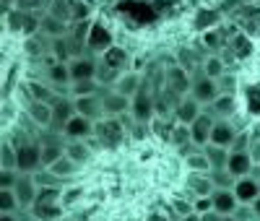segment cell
I'll use <instances>...</instances> for the list:
<instances>
[{"instance_id": "obj_1", "label": "cell", "mask_w": 260, "mask_h": 221, "mask_svg": "<svg viewBox=\"0 0 260 221\" xmlns=\"http://www.w3.org/2000/svg\"><path fill=\"white\" fill-rule=\"evenodd\" d=\"M190 97H192L195 102H198V104H203V107H211L216 99L221 97V86H219V81H213V78H208V76L198 73V76H192Z\"/></svg>"}, {"instance_id": "obj_2", "label": "cell", "mask_w": 260, "mask_h": 221, "mask_svg": "<svg viewBox=\"0 0 260 221\" xmlns=\"http://www.w3.org/2000/svg\"><path fill=\"white\" fill-rule=\"evenodd\" d=\"M164 83H167V91L172 97L182 99V97L190 94V88H192V76L185 68H180V65H172V68L164 73Z\"/></svg>"}, {"instance_id": "obj_3", "label": "cell", "mask_w": 260, "mask_h": 221, "mask_svg": "<svg viewBox=\"0 0 260 221\" xmlns=\"http://www.w3.org/2000/svg\"><path fill=\"white\" fill-rule=\"evenodd\" d=\"M136 122H151L156 117V94H151L148 88L143 86L141 91L133 97V107H130Z\"/></svg>"}, {"instance_id": "obj_4", "label": "cell", "mask_w": 260, "mask_h": 221, "mask_svg": "<svg viewBox=\"0 0 260 221\" xmlns=\"http://www.w3.org/2000/svg\"><path fill=\"white\" fill-rule=\"evenodd\" d=\"M21 174H37L45 169L42 164V146L37 143H26V146H18V167Z\"/></svg>"}, {"instance_id": "obj_5", "label": "cell", "mask_w": 260, "mask_h": 221, "mask_svg": "<svg viewBox=\"0 0 260 221\" xmlns=\"http://www.w3.org/2000/svg\"><path fill=\"white\" fill-rule=\"evenodd\" d=\"M71 68V78L73 83H81V81H96V73H99V62L91 57V55H81V57H73L68 62Z\"/></svg>"}, {"instance_id": "obj_6", "label": "cell", "mask_w": 260, "mask_h": 221, "mask_svg": "<svg viewBox=\"0 0 260 221\" xmlns=\"http://www.w3.org/2000/svg\"><path fill=\"white\" fill-rule=\"evenodd\" d=\"M16 198H18V203L24 206V208H31L37 203V198H39V185L34 180V174H21L18 177V182L13 187Z\"/></svg>"}, {"instance_id": "obj_7", "label": "cell", "mask_w": 260, "mask_h": 221, "mask_svg": "<svg viewBox=\"0 0 260 221\" xmlns=\"http://www.w3.org/2000/svg\"><path fill=\"white\" fill-rule=\"evenodd\" d=\"M76 112H78L81 117H89L91 122L104 120V102H102V94L76 97Z\"/></svg>"}, {"instance_id": "obj_8", "label": "cell", "mask_w": 260, "mask_h": 221, "mask_svg": "<svg viewBox=\"0 0 260 221\" xmlns=\"http://www.w3.org/2000/svg\"><path fill=\"white\" fill-rule=\"evenodd\" d=\"M110 47H112V34L107 31L102 24L89 26V34H86V50L96 52V55H104Z\"/></svg>"}, {"instance_id": "obj_9", "label": "cell", "mask_w": 260, "mask_h": 221, "mask_svg": "<svg viewBox=\"0 0 260 221\" xmlns=\"http://www.w3.org/2000/svg\"><path fill=\"white\" fill-rule=\"evenodd\" d=\"M203 115V104H198V102H195L190 94L187 97H182L177 104H175V117H177V122L180 125H192L195 120H198Z\"/></svg>"}, {"instance_id": "obj_10", "label": "cell", "mask_w": 260, "mask_h": 221, "mask_svg": "<svg viewBox=\"0 0 260 221\" xmlns=\"http://www.w3.org/2000/svg\"><path fill=\"white\" fill-rule=\"evenodd\" d=\"M102 102H104V115L107 117H120V115H125L130 107H133V99L130 97H125V94H120V91H107V94H102Z\"/></svg>"}, {"instance_id": "obj_11", "label": "cell", "mask_w": 260, "mask_h": 221, "mask_svg": "<svg viewBox=\"0 0 260 221\" xmlns=\"http://www.w3.org/2000/svg\"><path fill=\"white\" fill-rule=\"evenodd\" d=\"M213 115L203 112L198 120H195L190 125V136H192V146H198V148H206L211 143V130H213Z\"/></svg>"}, {"instance_id": "obj_12", "label": "cell", "mask_w": 260, "mask_h": 221, "mask_svg": "<svg viewBox=\"0 0 260 221\" xmlns=\"http://www.w3.org/2000/svg\"><path fill=\"white\" fill-rule=\"evenodd\" d=\"M94 133L102 138V143H107V146H117V143L122 141V125H120L117 117H104V120H99L96 128H94Z\"/></svg>"}, {"instance_id": "obj_13", "label": "cell", "mask_w": 260, "mask_h": 221, "mask_svg": "<svg viewBox=\"0 0 260 221\" xmlns=\"http://www.w3.org/2000/svg\"><path fill=\"white\" fill-rule=\"evenodd\" d=\"M185 187H187L195 198H211V195L216 193V185H213V180H211V172H208V174H206V172H190Z\"/></svg>"}, {"instance_id": "obj_14", "label": "cell", "mask_w": 260, "mask_h": 221, "mask_svg": "<svg viewBox=\"0 0 260 221\" xmlns=\"http://www.w3.org/2000/svg\"><path fill=\"white\" fill-rule=\"evenodd\" d=\"M76 99H65L60 97L55 104H52V128L57 130H65V125L71 122V117H76Z\"/></svg>"}, {"instance_id": "obj_15", "label": "cell", "mask_w": 260, "mask_h": 221, "mask_svg": "<svg viewBox=\"0 0 260 221\" xmlns=\"http://www.w3.org/2000/svg\"><path fill=\"white\" fill-rule=\"evenodd\" d=\"M237 133H240V130H234V125H232L229 120H216V122H213V130H211V143H208V146L232 148Z\"/></svg>"}, {"instance_id": "obj_16", "label": "cell", "mask_w": 260, "mask_h": 221, "mask_svg": "<svg viewBox=\"0 0 260 221\" xmlns=\"http://www.w3.org/2000/svg\"><path fill=\"white\" fill-rule=\"evenodd\" d=\"M252 169V153L250 151H232L229 153V164H226V172L232 177H237V180H242V177H247Z\"/></svg>"}, {"instance_id": "obj_17", "label": "cell", "mask_w": 260, "mask_h": 221, "mask_svg": "<svg viewBox=\"0 0 260 221\" xmlns=\"http://www.w3.org/2000/svg\"><path fill=\"white\" fill-rule=\"evenodd\" d=\"M213 211L216 213H221V216H234L237 211H240V201H237V195L234 190H216L213 195Z\"/></svg>"}, {"instance_id": "obj_18", "label": "cell", "mask_w": 260, "mask_h": 221, "mask_svg": "<svg viewBox=\"0 0 260 221\" xmlns=\"http://www.w3.org/2000/svg\"><path fill=\"white\" fill-rule=\"evenodd\" d=\"M94 128H96V122H91L89 117L76 115V117H71V122L65 125L62 133H65V138H71V141H83L94 133Z\"/></svg>"}, {"instance_id": "obj_19", "label": "cell", "mask_w": 260, "mask_h": 221, "mask_svg": "<svg viewBox=\"0 0 260 221\" xmlns=\"http://www.w3.org/2000/svg\"><path fill=\"white\" fill-rule=\"evenodd\" d=\"M234 195H237V201H240L242 206H252L257 198H260V185H257V180H252V177H242V180H237Z\"/></svg>"}, {"instance_id": "obj_20", "label": "cell", "mask_w": 260, "mask_h": 221, "mask_svg": "<svg viewBox=\"0 0 260 221\" xmlns=\"http://www.w3.org/2000/svg\"><path fill=\"white\" fill-rule=\"evenodd\" d=\"M127 60H130V55H127L125 47H120V44H112V47L102 55V65H104V68H112L117 73L127 65Z\"/></svg>"}, {"instance_id": "obj_21", "label": "cell", "mask_w": 260, "mask_h": 221, "mask_svg": "<svg viewBox=\"0 0 260 221\" xmlns=\"http://www.w3.org/2000/svg\"><path fill=\"white\" fill-rule=\"evenodd\" d=\"M62 156H65V143L55 141V136H50L45 143H42V164H45V169H50Z\"/></svg>"}, {"instance_id": "obj_22", "label": "cell", "mask_w": 260, "mask_h": 221, "mask_svg": "<svg viewBox=\"0 0 260 221\" xmlns=\"http://www.w3.org/2000/svg\"><path fill=\"white\" fill-rule=\"evenodd\" d=\"M47 81H50L52 86H57V88H62V86H73L68 62H52L50 68H47Z\"/></svg>"}, {"instance_id": "obj_23", "label": "cell", "mask_w": 260, "mask_h": 221, "mask_svg": "<svg viewBox=\"0 0 260 221\" xmlns=\"http://www.w3.org/2000/svg\"><path fill=\"white\" fill-rule=\"evenodd\" d=\"M201 73L208 76V78H213V81L224 78V76H226V62H224V57H221V55H206Z\"/></svg>"}, {"instance_id": "obj_24", "label": "cell", "mask_w": 260, "mask_h": 221, "mask_svg": "<svg viewBox=\"0 0 260 221\" xmlns=\"http://www.w3.org/2000/svg\"><path fill=\"white\" fill-rule=\"evenodd\" d=\"M29 117L39 125V128H47L52 125V104L47 102H29Z\"/></svg>"}, {"instance_id": "obj_25", "label": "cell", "mask_w": 260, "mask_h": 221, "mask_svg": "<svg viewBox=\"0 0 260 221\" xmlns=\"http://www.w3.org/2000/svg\"><path fill=\"white\" fill-rule=\"evenodd\" d=\"M141 88H143V81H141L138 73H125V76H120V81L115 83V91H120V94H125V97H130V99H133Z\"/></svg>"}, {"instance_id": "obj_26", "label": "cell", "mask_w": 260, "mask_h": 221, "mask_svg": "<svg viewBox=\"0 0 260 221\" xmlns=\"http://www.w3.org/2000/svg\"><path fill=\"white\" fill-rule=\"evenodd\" d=\"M31 216L39 221H60L62 218V206L60 203H34Z\"/></svg>"}, {"instance_id": "obj_27", "label": "cell", "mask_w": 260, "mask_h": 221, "mask_svg": "<svg viewBox=\"0 0 260 221\" xmlns=\"http://www.w3.org/2000/svg\"><path fill=\"white\" fill-rule=\"evenodd\" d=\"M234 109H237L234 94H221L219 99H216V102L211 104V112H213V117H219V120L234 117Z\"/></svg>"}, {"instance_id": "obj_28", "label": "cell", "mask_w": 260, "mask_h": 221, "mask_svg": "<svg viewBox=\"0 0 260 221\" xmlns=\"http://www.w3.org/2000/svg\"><path fill=\"white\" fill-rule=\"evenodd\" d=\"M221 24V13L219 11H198L195 13V21H192V26L198 29V31H211Z\"/></svg>"}, {"instance_id": "obj_29", "label": "cell", "mask_w": 260, "mask_h": 221, "mask_svg": "<svg viewBox=\"0 0 260 221\" xmlns=\"http://www.w3.org/2000/svg\"><path fill=\"white\" fill-rule=\"evenodd\" d=\"M206 151V156H208V162H211V172H219V169H226V164H229V148H221V146H206L203 148Z\"/></svg>"}, {"instance_id": "obj_30", "label": "cell", "mask_w": 260, "mask_h": 221, "mask_svg": "<svg viewBox=\"0 0 260 221\" xmlns=\"http://www.w3.org/2000/svg\"><path fill=\"white\" fill-rule=\"evenodd\" d=\"M65 153H68L78 167L91 159V148H89V143H83V141H68L65 143Z\"/></svg>"}, {"instance_id": "obj_31", "label": "cell", "mask_w": 260, "mask_h": 221, "mask_svg": "<svg viewBox=\"0 0 260 221\" xmlns=\"http://www.w3.org/2000/svg\"><path fill=\"white\" fill-rule=\"evenodd\" d=\"M177 65L185 68L187 73H195V68H203V60L198 57V52L192 47H180L177 50Z\"/></svg>"}, {"instance_id": "obj_32", "label": "cell", "mask_w": 260, "mask_h": 221, "mask_svg": "<svg viewBox=\"0 0 260 221\" xmlns=\"http://www.w3.org/2000/svg\"><path fill=\"white\" fill-rule=\"evenodd\" d=\"M26 91H29V97L34 99V102H47V104H55L60 97H55L50 88L45 86V83H37V81H29L26 83Z\"/></svg>"}, {"instance_id": "obj_33", "label": "cell", "mask_w": 260, "mask_h": 221, "mask_svg": "<svg viewBox=\"0 0 260 221\" xmlns=\"http://www.w3.org/2000/svg\"><path fill=\"white\" fill-rule=\"evenodd\" d=\"M65 21H60L57 16H52V13H47L45 18H42V29L39 31H45V34H50L52 39H60V37H65Z\"/></svg>"}, {"instance_id": "obj_34", "label": "cell", "mask_w": 260, "mask_h": 221, "mask_svg": "<svg viewBox=\"0 0 260 221\" xmlns=\"http://www.w3.org/2000/svg\"><path fill=\"white\" fill-rule=\"evenodd\" d=\"M0 167L3 169H16L18 167V148L11 141H3V146H0Z\"/></svg>"}, {"instance_id": "obj_35", "label": "cell", "mask_w": 260, "mask_h": 221, "mask_svg": "<svg viewBox=\"0 0 260 221\" xmlns=\"http://www.w3.org/2000/svg\"><path fill=\"white\" fill-rule=\"evenodd\" d=\"M50 172H52L55 177H60V180H65V177H71V174H76V172H78V164L68 156V153H65L62 159H57V162L50 167Z\"/></svg>"}, {"instance_id": "obj_36", "label": "cell", "mask_w": 260, "mask_h": 221, "mask_svg": "<svg viewBox=\"0 0 260 221\" xmlns=\"http://www.w3.org/2000/svg\"><path fill=\"white\" fill-rule=\"evenodd\" d=\"M169 141L175 143L177 148H187V146H192V136H190V128L187 125H175L172 128V133H169Z\"/></svg>"}, {"instance_id": "obj_37", "label": "cell", "mask_w": 260, "mask_h": 221, "mask_svg": "<svg viewBox=\"0 0 260 221\" xmlns=\"http://www.w3.org/2000/svg\"><path fill=\"white\" fill-rule=\"evenodd\" d=\"M185 164H187V169L190 172H211V162H208V156H206V151H192L190 156L185 159Z\"/></svg>"}, {"instance_id": "obj_38", "label": "cell", "mask_w": 260, "mask_h": 221, "mask_svg": "<svg viewBox=\"0 0 260 221\" xmlns=\"http://www.w3.org/2000/svg\"><path fill=\"white\" fill-rule=\"evenodd\" d=\"M211 180L216 185V190H234L237 185V177H232L226 169H219V172H211Z\"/></svg>"}, {"instance_id": "obj_39", "label": "cell", "mask_w": 260, "mask_h": 221, "mask_svg": "<svg viewBox=\"0 0 260 221\" xmlns=\"http://www.w3.org/2000/svg\"><path fill=\"white\" fill-rule=\"evenodd\" d=\"M73 97H91V94H102V86L99 81H81V83H73Z\"/></svg>"}, {"instance_id": "obj_40", "label": "cell", "mask_w": 260, "mask_h": 221, "mask_svg": "<svg viewBox=\"0 0 260 221\" xmlns=\"http://www.w3.org/2000/svg\"><path fill=\"white\" fill-rule=\"evenodd\" d=\"M203 44L211 50V55H219L221 44H224V34H221L219 29H211V31H206V34H203Z\"/></svg>"}, {"instance_id": "obj_41", "label": "cell", "mask_w": 260, "mask_h": 221, "mask_svg": "<svg viewBox=\"0 0 260 221\" xmlns=\"http://www.w3.org/2000/svg\"><path fill=\"white\" fill-rule=\"evenodd\" d=\"M18 198L13 190H0V213H16L18 208Z\"/></svg>"}, {"instance_id": "obj_42", "label": "cell", "mask_w": 260, "mask_h": 221, "mask_svg": "<svg viewBox=\"0 0 260 221\" xmlns=\"http://www.w3.org/2000/svg\"><path fill=\"white\" fill-rule=\"evenodd\" d=\"M232 52L240 57V60L250 57V42H247L242 34H234V39H232Z\"/></svg>"}, {"instance_id": "obj_43", "label": "cell", "mask_w": 260, "mask_h": 221, "mask_svg": "<svg viewBox=\"0 0 260 221\" xmlns=\"http://www.w3.org/2000/svg\"><path fill=\"white\" fill-rule=\"evenodd\" d=\"M18 177H21L18 169H0V190H13Z\"/></svg>"}, {"instance_id": "obj_44", "label": "cell", "mask_w": 260, "mask_h": 221, "mask_svg": "<svg viewBox=\"0 0 260 221\" xmlns=\"http://www.w3.org/2000/svg\"><path fill=\"white\" fill-rule=\"evenodd\" d=\"M172 211H175L177 218H182L187 213H195V203L192 201H185V198H172Z\"/></svg>"}, {"instance_id": "obj_45", "label": "cell", "mask_w": 260, "mask_h": 221, "mask_svg": "<svg viewBox=\"0 0 260 221\" xmlns=\"http://www.w3.org/2000/svg\"><path fill=\"white\" fill-rule=\"evenodd\" d=\"M34 180H37V185H39V187H60V177H55L50 169L37 172V174H34Z\"/></svg>"}, {"instance_id": "obj_46", "label": "cell", "mask_w": 260, "mask_h": 221, "mask_svg": "<svg viewBox=\"0 0 260 221\" xmlns=\"http://www.w3.org/2000/svg\"><path fill=\"white\" fill-rule=\"evenodd\" d=\"M37 203H60V187H39Z\"/></svg>"}, {"instance_id": "obj_47", "label": "cell", "mask_w": 260, "mask_h": 221, "mask_svg": "<svg viewBox=\"0 0 260 221\" xmlns=\"http://www.w3.org/2000/svg\"><path fill=\"white\" fill-rule=\"evenodd\" d=\"M96 81H99V86H107V83H117V81H120V76H117V71H112V68H104V65H99Z\"/></svg>"}, {"instance_id": "obj_48", "label": "cell", "mask_w": 260, "mask_h": 221, "mask_svg": "<svg viewBox=\"0 0 260 221\" xmlns=\"http://www.w3.org/2000/svg\"><path fill=\"white\" fill-rule=\"evenodd\" d=\"M250 146H252V138L247 136V133H237V138H234L229 151H250Z\"/></svg>"}, {"instance_id": "obj_49", "label": "cell", "mask_w": 260, "mask_h": 221, "mask_svg": "<svg viewBox=\"0 0 260 221\" xmlns=\"http://www.w3.org/2000/svg\"><path fill=\"white\" fill-rule=\"evenodd\" d=\"M195 213H208V211H213V198H195Z\"/></svg>"}, {"instance_id": "obj_50", "label": "cell", "mask_w": 260, "mask_h": 221, "mask_svg": "<svg viewBox=\"0 0 260 221\" xmlns=\"http://www.w3.org/2000/svg\"><path fill=\"white\" fill-rule=\"evenodd\" d=\"M219 86H221V94H234V88H237V83H234L229 76L219 78Z\"/></svg>"}, {"instance_id": "obj_51", "label": "cell", "mask_w": 260, "mask_h": 221, "mask_svg": "<svg viewBox=\"0 0 260 221\" xmlns=\"http://www.w3.org/2000/svg\"><path fill=\"white\" fill-rule=\"evenodd\" d=\"M201 221H221V213H216V211H208L201 216Z\"/></svg>"}, {"instance_id": "obj_52", "label": "cell", "mask_w": 260, "mask_h": 221, "mask_svg": "<svg viewBox=\"0 0 260 221\" xmlns=\"http://www.w3.org/2000/svg\"><path fill=\"white\" fill-rule=\"evenodd\" d=\"M177 221H201V213H187V216H182Z\"/></svg>"}, {"instance_id": "obj_53", "label": "cell", "mask_w": 260, "mask_h": 221, "mask_svg": "<svg viewBox=\"0 0 260 221\" xmlns=\"http://www.w3.org/2000/svg\"><path fill=\"white\" fill-rule=\"evenodd\" d=\"M0 221H18L16 213H0Z\"/></svg>"}, {"instance_id": "obj_54", "label": "cell", "mask_w": 260, "mask_h": 221, "mask_svg": "<svg viewBox=\"0 0 260 221\" xmlns=\"http://www.w3.org/2000/svg\"><path fill=\"white\" fill-rule=\"evenodd\" d=\"M148 221H169V218H167L164 213H151V218H148Z\"/></svg>"}, {"instance_id": "obj_55", "label": "cell", "mask_w": 260, "mask_h": 221, "mask_svg": "<svg viewBox=\"0 0 260 221\" xmlns=\"http://www.w3.org/2000/svg\"><path fill=\"white\" fill-rule=\"evenodd\" d=\"M252 211H255V218H260V198L252 203Z\"/></svg>"}, {"instance_id": "obj_56", "label": "cell", "mask_w": 260, "mask_h": 221, "mask_svg": "<svg viewBox=\"0 0 260 221\" xmlns=\"http://www.w3.org/2000/svg\"><path fill=\"white\" fill-rule=\"evenodd\" d=\"M221 221H240L237 216H221Z\"/></svg>"}, {"instance_id": "obj_57", "label": "cell", "mask_w": 260, "mask_h": 221, "mask_svg": "<svg viewBox=\"0 0 260 221\" xmlns=\"http://www.w3.org/2000/svg\"><path fill=\"white\" fill-rule=\"evenodd\" d=\"M240 3H255V0H240Z\"/></svg>"}, {"instance_id": "obj_58", "label": "cell", "mask_w": 260, "mask_h": 221, "mask_svg": "<svg viewBox=\"0 0 260 221\" xmlns=\"http://www.w3.org/2000/svg\"><path fill=\"white\" fill-rule=\"evenodd\" d=\"M26 221H39V218H34V216H31V218H26Z\"/></svg>"}, {"instance_id": "obj_59", "label": "cell", "mask_w": 260, "mask_h": 221, "mask_svg": "<svg viewBox=\"0 0 260 221\" xmlns=\"http://www.w3.org/2000/svg\"><path fill=\"white\" fill-rule=\"evenodd\" d=\"M6 3H11V0H6Z\"/></svg>"}, {"instance_id": "obj_60", "label": "cell", "mask_w": 260, "mask_h": 221, "mask_svg": "<svg viewBox=\"0 0 260 221\" xmlns=\"http://www.w3.org/2000/svg\"><path fill=\"white\" fill-rule=\"evenodd\" d=\"M257 185H260V180H257Z\"/></svg>"}]
</instances>
